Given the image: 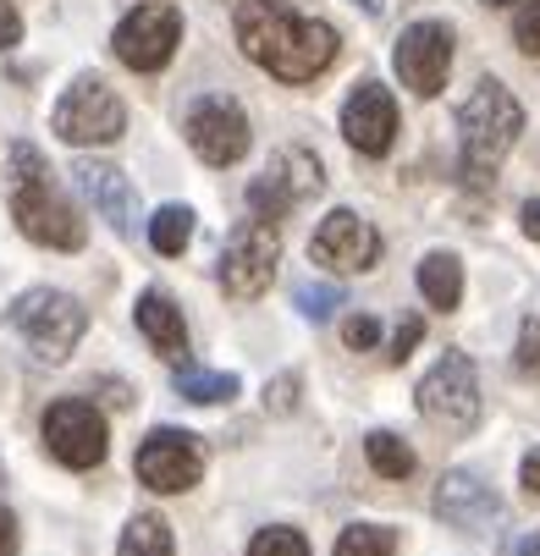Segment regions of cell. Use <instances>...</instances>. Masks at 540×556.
Segmentation results:
<instances>
[{
	"label": "cell",
	"mask_w": 540,
	"mask_h": 556,
	"mask_svg": "<svg viewBox=\"0 0 540 556\" xmlns=\"http://www.w3.org/2000/svg\"><path fill=\"white\" fill-rule=\"evenodd\" d=\"M238 45L243 55L281 77V84H315V77L337 61V28L321 17L292 12L287 0H243L238 7Z\"/></svg>",
	"instance_id": "cell-1"
},
{
	"label": "cell",
	"mask_w": 540,
	"mask_h": 556,
	"mask_svg": "<svg viewBox=\"0 0 540 556\" xmlns=\"http://www.w3.org/2000/svg\"><path fill=\"white\" fill-rule=\"evenodd\" d=\"M7 204H12V220L28 243L39 249H61V254H77L84 249V215H77L61 188L50 182V166L34 143H12V166H7Z\"/></svg>",
	"instance_id": "cell-2"
},
{
	"label": "cell",
	"mask_w": 540,
	"mask_h": 556,
	"mask_svg": "<svg viewBox=\"0 0 540 556\" xmlns=\"http://www.w3.org/2000/svg\"><path fill=\"white\" fill-rule=\"evenodd\" d=\"M518 132H524V105L497 84V77L475 84V94L463 100V111H457L463 177H469V182H491V172L507 161V149L518 143Z\"/></svg>",
	"instance_id": "cell-3"
},
{
	"label": "cell",
	"mask_w": 540,
	"mask_h": 556,
	"mask_svg": "<svg viewBox=\"0 0 540 556\" xmlns=\"http://www.w3.org/2000/svg\"><path fill=\"white\" fill-rule=\"evenodd\" d=\"M7 320H12V331L34 348V358L61 364L77 342H84L89 308L77 303V298H66V292H55V287H34V292H23V298L7 308Z\"/></svg>",
	"instance_id": "cell-4"
},
{
	"label": "cell",
	"mask_w": 540,
	"mask_h": 556,
	"mask_svg": "<svg viewBox=\"0 0 540 556\" xmlns=\"http://www.w3.org/2000/svg\"><path fill=\"white\" fill-rule=\"evenodd\" d=\"M50 127H55V138H66L72 149H89V143H116V138L127 132V105H122V94L105 84V77L84 72V77H77V84H72V89L55 100Z\"/></svg>",
	"instance_id": "cell-5"
},
{
	"label": "cell",
	"mask_w": 540,
	"mask_h": 556,
	"mask_svg": "<svg viewBox=\"0 0 540 556\" xmlns=\"http://www.w3.org/2000/svg\"><path fill=\"white\" fill-rule=\"evenodd\" d=\"M414 396H419V414H425L430 425H441V430H452V435L475 430V419H480V375H475L469 353L436 358V369L419 380Z\"/></svg>",
	"instance_id": "cell-6"
},
{
	"label": "cell",
	"mask_w": 540,
	"mask_h": 556,
	"mask_svg": "<svg viewBox=\"0 0 540 556\" xmlns=\"http://www.w3.org/2000/svg\"><path fill=\"white\" fill-rule=\"evenodd\" d=\"M177 45H183V12L166 7V0H143V7H133L116 23V34H111L116 61L133 66V72H161L177 55Z\"/></svg>",
	"instance_id": "cell-7"
},
{
	"label": "cell",
	"mask_w": 540,
	"mask_h": 556,
	"mask_svg": "<svg viewBox=\"0 0 540 556\" xmlns=\"http://www.w3.org/2000/svg\"><path fill=\"white\" fill-rule=\"evenodd\" d=\"M183 132L204 166H238L249 154V111L231 94H199L183 116Z\"/></svg>",
	"instance_id": "cell-8"
},
{
	"label": "cell",
	"mask_w": 540,
	"mask_h": 556,
	"mask_svg": "<svg viewBox=\"0 0 540 556\" xmlns=\"http://www.w3.org/2000/svg\"><path fill=\"white\" fill-rule=\"evenodd\" d=\"M276 260H281V231L276 220H238V231L226 237V254H221V287L231 298H260L276 276Z\"/></svg>",
	"instance_id": "cell-9"
},
{
	"label": "cell",
	"mask_w": 540,
	"mask_h": 556,
	"mask_svg": "<svg viewBox=\"0 0 540 556\" xmlns=\"http://www.w3.org/2000/svg\"><path fill=\"white\" fill-rule=\"evenodd\" d=\"M105 414L95 403H84V396H61V403H50L45 414V452L61 463V468H100L105 463Z\"/></svg>",
	"instance_id": "cell-10"
},
{
	"label": "cell",
	"mask_w": 540,
	"mask_h": 556,
	"mask_svg": "<svg viewBox=\"0 0 540 556\" xmlns=\"http://www.w3.org/2000/svg\"><path fill=\"white\" fill-rule=\"evenodd\" d=\"M326 188V172H321V161L309 149H281L276 161L249 182V210L260 215V220H281V215H292L303 199H315Z\"/></svg>",
	"instance_id": "cell-11"
},
{
	"label": "cell",
	"mask_w": 540,
	"mask_h": 556,
	"mask_svg": "<svg viewBox=\"0 0 540 556\" xmlns=\"http://www.w3.org/2000/svg\"><path fill=\"white\" fill-rule=\"evenodd\" d=\"M133 468H138V480H143L149 491L183 496V491L199 485V473H204V446H199V435H188V430H149Z\"/></svg>",
	"instance_id": "cell-12"
},
{
	"label": "cell",
	"mask_w": 540,
	"mask_h": 556,
	"mask_svg": "<svg viewBox=\"0 0 540 556\" xmlns=\"http://www.w3.org/2000/svg\"><path fill=\"white\" fill-rule=\"evenodd\" d=\"M309 260L326 265V270H337V276L375 270V260H380V231H375L364 215H353V210H331V215L315 226V237H309Z\"/></svg>",
	"instance_id": "cell-13"
},
{
	"label": "cell",
	"mask_w": 540,
	"mask_h": 556,
	"mask_svg": "<svg viewBox=\"0 0 540 556\" xmlns=\"http://www.w3.org/2000/svg\"><path fill=\"white\" fill-rule=\"evenodd\" d=\"M392 61H398L403 89H414L419 100H436L447 89V72H452V28L447 23H414V28H403Z\"/></svg>",
	"instance_id": "cell-14"
},
{
	"label": "cell",
	"mask_w": 540,
	"mask_h": 556,
	"mask_svg": "<svg viewBox=\"0 0 540 556\" xmlns=\"http://www.w3.org/2000/svg\"><path fill=\"white\" fill-rule=\"evenodd\" d=\"M342 138L359 149V154H386L398 138V100L392 89L380 84H359L342 105Z\"/></svg>",
	"instance_id": "cell-15"
},
{
	"label": "cell",
	"mask_w": 540,
	"mask_h": 556,
	"mask_svg": "<svg viewBox=\"0 0 540 556\" xmlns=\"http://www.w3.org/2000/svg\"><path fill=\"white\" fill-rule=\"evenodd\" d=\"M72 182L84 188V199L111 220L116 237H133V231H138V199H133V182H127L111 161H77V166H72Z\"/></svg>",
	"instance_id": "cell-16"
},
{
	"label": "cell",
	"mask_w": 540,
	"mask_h": 556,
	"mask_svg": "<svg viewBox=\"0 0 540 556\" xmlns=\"http://www.w3.org/2000/svg\"><path fill=\"white\" fill-rule=\"evenodd\" d=\"M436 513H441L452 529H486V523L502 513V502H497L491 485L475 480V473H447L441 491H436Z\"/></svg>",
	"instance_id": "cell-17"
},
{
	"label": "cell",
	"mask_w": 540,
	"mask_h": 556,
	"mask_svg": "<svg viewBox=\"0 0 540 556\" xmlns=\"http://www.w3.org/2000/svg\"><path fill=\"white\" fill-rule=\"evenodd\" d=\"M138 331L149 337V348L161 358L188 364V326H183V308L166 292H143L138 298Z\"/></svg>",
	"instance_id": "cell-18"
},
{
	"label": "cell",
	"mask_w": 540,
	"mask_h": 556,
	"mask_svg": "<svg viewBox=\"0 0 540 556\" xmlns=\"http://www.w3.org/2000/svg\"><path fill=\"white\" fill-rule=\"evenodd\" d=\"M419 292H425L430 308H457V298H463V265H457V254H447V249L425 254L419 260Z\"/></svg>",
	"instance_id": "cell-19"
},
{
	"label": "cell",
	"mask_w": 540,
	"mask_h": 556,
	"mask_svg": "<svg viewBox=\"0 0 540 556\" xmlns=\"http://www.w3.org/2000/svg\"><path fill=\"white\" fill-rule=\"evenodd\" d=\"M116 556H177V540H172V523L161 513H138L127 529H122V545Z\"/></svg>",
	"instance_id": "cell-20"
},
{
	"label": "cell",
	"mask_w": 540,
	"mask_h": 556,
	"mask_svg": "<svg viewBox=\"0 0 540 556\" xmlns=\"http://www.w3.org/2000/svg\"><path fill=\"white\" fill-rule=\"evenodd\" d=\"M149 243H154V254L177 260L193 243V210L188 204H161V210H154V220H149Z\"/></svg>",
	"instance_id": "cell-21"
},
{
	"label": "cell",
	"mask_w": 540,
	"mask_h": 556,
	"mask_svg": "<svg viewBox=\"0 0 540 556\" xmlns=\"http://www.w3.org/2000/svg\"><path fill=\"white\" fill-rule=\"evenodd\" d=\"M364 457H369V468L380 473V480H409L414 473V446L403 435H392V430L364 435Z\"/></svg>",
	"instance_id": "cell-22"
},
{
	"label": "cell",
	"mask_w": 540,
	"mask_h": 556,
	"mask_svg": "<svg viewBox=\"0 0 540 556\" xmlns=\"http://www.w3.org/2000/svg\"><path fill=\"white\" fill-rule=\"evenodd\" d=\"M177 391L188 396V403L210 408V403H231L238 396V375H215V369H177Z\"/></svg>",
	"instance_id": "cell-23"
},
{
	"label": "cell",
	"mask_w": 540,
	"mask_h": 556,
	"mask_svg": "<svg viewBox=\"0 0 540 556\" xmlns=\"http://www.w3.org/2000/svg\"><path fill=\"white\" fill-rule=\"evenodd\" d=\"M331 556H398V534L386 523H353V529H342Z\"/></svg>",
	"instance_id": "cell-24"
},
{
	"label": "cell",
	"mask_w": 540,
	"mask_h": 556,
	"mask_svg": "<svg viewBox=\"0 0 540 556\" xmlns=\"http://www.w3.org/2000/svg\"><path fill=\"white\" fill-rule=\"evenodd\" d=\"M249 556H309V540H303L298 529L276 523V529H260V534H254Z\"/></svg>",
	"instance_id": "cell-25"
},
{
	"label": "cell",
	"mask_w": 540,
	"mask_h": 556,
	"mask_svg": "<svg viewBox=\"0 0 540 556\" xmlns=\"http://www.w3.org/2000/svg\"><path fill=\"white\" fill-rule=\"evenodd\" d=\"M298 308L309 314V320H326V314L342 308V292H337V287H309V281H303V287H298Z\"/></svg>",
	"instance_id": "cell-26"
},
{
	"label": "cell",
	"mask_w": 540,
	"mask_h": 556,
	"mask_svg": "<svg viewBox=\"0 0 540 556\" xmlns=\"http://www.w3.org/2000/svg\"><path fill=\"white\" fill-rule=\"evenodd\" d=\"M513 39L524 55H540V0H529V7L513 17Z\"/></svg>",
	"instance_id": "cell-27"
},
{
	"label": "cell",
	"mask_w": 540,
	"mask_h": 556,
	"mask_svg": "<svg viewBox=\"0 0 540 556\" xmlns=\"http://www.w3.org/2000/svg\"><path fill=\"white\" fill-rule=\"evenodd\" d=\"M342 342H348L353 353H369V348L380 342V326L369 320V314H348V320H342Z\"/></svg>",
	"instance_id": "cell-28"
},
{
	"label": "cell",
	"mask_w": 540,
	"mask_h": 556,
	"mask_svg": "<svg viewBox=\"0 0 540 556\" xmlns=\"http://www.w3.org/2000/svg\"><path fill=\"white\" fill-rule=\"evenodd\" d=\"M513 364H518L524 375H540V320H524V331H518V353H513Z\"/></svg>",
	"instance_id": "cell-29"
},
{
	"label": "cell",
	"mask_w": 540,
	"mask_h": 556,
	"mask_svg": "<svg viewBox=\"0 0 540 556\" xmlns=\"http://www.w3.org/2000/svg\"><path fill=\"white\" fill-rule=\"evenodd\" d=\"M419 337H425V320H419V314H409V320L398 326V337H392V353H386V358H392V364H403V358L419 348Z\"/></svg>",
	"instance_id": "cell-30"
},
{
	"label": "cell",
	"mask_w": 540,
	"mask_h": 556,
	"mask_svg": "<svg viewBox=\"0 0 540 556\" xmlns=\"http://www.w3.org/2000/svg\"><path fill=\"white\" fill-rule=\"evenodd\" d=\"M17 39H23V17H17L12 0H0V50H12Z\"/></svg>",
	"instance_id": "cell-31"
},
{
	"label": "cell",
	"mask_w": 540,
	"mask_h": 556,
	"mask_svg": "<svg viewBox=\"0 0 540 556\" xmlns=\"http://www.w3.org/2000/svg\"><path fill=\"white\" fill-rule=\"evenodd\" d=\"M292 391H298V380H292V375H281L276 386H265V403H276V408L287 414V408H292Z\"/></svg>",
	"instance_id": "cell-32"
},
{
	"label": "cell",
	"mask_w": 540,
	"mask_h": 556,
	"mask_svg": "<svg viewBox=\"0 0 540 556\" xmlns=\"http://www.w3.org/2000/svg\"><path fill=\"white\" fill-rule=\"evenodd\" d=\"M0 556H17V518H12V507H0Z\"/></svg>",
	"instance_id": "cell-33"
},
{
	"label": "cell",
	"mask_w": 540,
	"mask_h": 556,
	"mask_svg": "<svg viewBox=\"0 0 540 556\" xmlns=\"http://www.w3.org/2000/svg\"><path fill=\"white\" fill-rule=\"evenodd\" d=\"M518 480H524V491H529V496H540V452H529V457H524V473H518Z\"/></svg>",
	"instance_id": "cell-34"
},
{
	"label": "cell",
	"mask_w": 540,
	"mask_h": 556,
	"mask_svg": "<svg viewBox=\"0 0 540 556\" xmlns=\"http://www.w3.org/2000/svg\"><path fill=\"white\" fill-rule=\"evenodd\" d=\"M524 231L540 243V199H529V204H524Z\"/></svg>",
	"instance_id": "cell-35"
},
{
	"label": "cell",
	"mask_w": 540,
	"mask_h": 556,
	"mask_svg": "<svg viewBox=\"0 0 540 556\" xmlns=\"http://www.w3.org/2000/svg\"><path fill=\"white\" fill-rule=\"evenodd\" d=\"M513 556H540V534H524V540L513 545Z\"/></svg>",
	"instance_id": "cell-36"
},
{
	"label": "cell",
	"mask_w": 540,
	"mask_h": 556,
	"mask_svg": "<svg viewBox=\"0 0 540 556\" xmlns=\"http://www.w3.org/2000/svg\"><path fill=\"white\" fill-rule=\"evenodd\" d=\"M353 7H364L369 17H380V12H386V0H353Z\"/></svg>",
	"instance_id": "cell-37"
},
{
	"label": "cell",
	"mask_w": 540,
	"mask_h": 556,
	"mask_svg": "<svg viewBox=\"0 0 540 556\" xmlns=\"http://www.w3.org/2000/svg\"><path fill=\"white\" fill-rule=\"evenodd\" d=\"M486 7H513V0H486Z\"/></svg>",
	"instance_id": "cell-38"
}]
</instances>
